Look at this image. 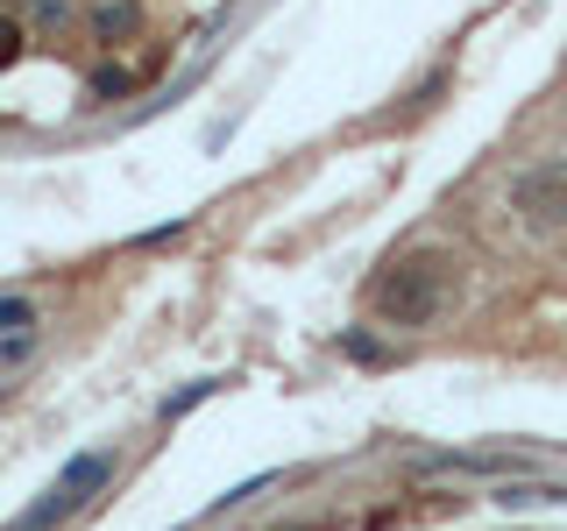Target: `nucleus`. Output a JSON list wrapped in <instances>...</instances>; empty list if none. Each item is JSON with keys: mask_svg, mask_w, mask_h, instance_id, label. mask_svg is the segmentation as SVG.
Instances as JSON below:
<instances>
[{"mask_svg": "<svg viewBox=\"0 0 567 531\" xmlns=\"http://www.w3.org/2000/svg\"><path fill=\"white\" fill-rule=\"evenodd\" d=\"M447 262L440 256H412L398 262L383 283H377V319L383 326H433L440 312H447Z\"/></svg>", "mask_w": 567, "mask_h": 531, "instance_id": "obj_1", "label": "nucleus"}, {"mask_svg": "<svg viewBox=\"0 0 567 531\" xmlns=\"http://www.w3.org/2000/svg\"><path fill=\"white\" fill-rule=\"evenodd\" d=\"M106 475H114V454H71V460H64V475L43 489V503H35L14 531H58L64 518H79V510H85V496L106 489Z\"/></svg>", "mask_w": 567, "mask_h": 531, "instance_id": "obj_2", "label": "nucleus"}, {"mask_svg": "<svg viewBox=\"0 0 567 531\" xmlns=\"http://www.w3.org/2000/svg\"><path fill=\"white\" fill-rule=\"evenodd\" d=\"M511 212H518L532 235L567 227V156H546V164H532V170L511 177Z\"/></svg>", "mask_w": 567, "mask_h": 531, "instance_id": "obj_3", "label": "nucleus"}, {"mask_svg": "<svg viewBox=\"0 0 567 531\" xmlns=\"http://www.w3.org/2000/svg\"><path fill=\"white\" fill-rule=\"evenodd\" d=\"M128 71H121V64H100L93 71V79H85V100H93V106H106V100H121V93H128Z\"/></svg>", "mask_w": 567, "mask_h": 531, "instance_id": "obj_4", "label": "nucleus"}, {"mask_svg": "<svg viewBox=\"0 0 567 531\" xmlns=\"http://www.w3.org/2000/svg\"><path fill=\"white\" fill-rule=\"evenodd\" d=\"M35 319H43V312H35V298H0V333H22V341H29Z\"/></svg>", "mask_w": 567, "mask_h": 531, "instance_id": "obj_5", "label": "nucleus"}, {"mask_svg": "<svg viewBox=\"0 0 567 531\" xmlns=\"http://www.w3.org/2000/svg\"><path fill=\"white\" fill-rule=\"evenodd\" d=\"M213 389H220V383H213V376H206V383H192V389H177V397L164 404V418H185L192 404H206V397H213Z\"/></svg>", "mask_w": 567, "mask_h": 531, "instance_id": "obj_6", "label": "nucleus"}, {"mask_svg": "<svg viewBox=\"0 0 567 531\" xmlns=\"http://www.w3.org/2000/svg\"><path fill=\"white\" fill-rule=\"evenodd\" d=\"M341 347L354 354V362H383V341H369V333H341Z\"/></svg>", "mask_w": 567, "mask_h": 531, "instance_id": "obj_7", "label": "nucleus"}, {"mask_svg": "<svg viewBox=\"0 0 567 531\" xmlns=\"http://www.w3.org/2000/svg\"><path fill=\"white\" fill-rule=\"evenodd\" d=\"M14 58H22V29L0 22V64H14Z\"/></svg>", "mask_w": 567, "mask_h": 531, "instance_id": "obj_8", "label": "nucleus"}, {"mask_svg": "<svg viewBox=\"0 0 567 531\" xmlns=\"http://www.w3.org/2000/svg\"><path fill=\"white\" fill-rule=\"evenodd\" d=\"M128 22H135V8H106L100 14V35H114V29H128Z\"/></svg>", "mask_w": 567, "mask_h": 531, "instance_id": "obj_9", "label": "nucleus"}]
</instances>
